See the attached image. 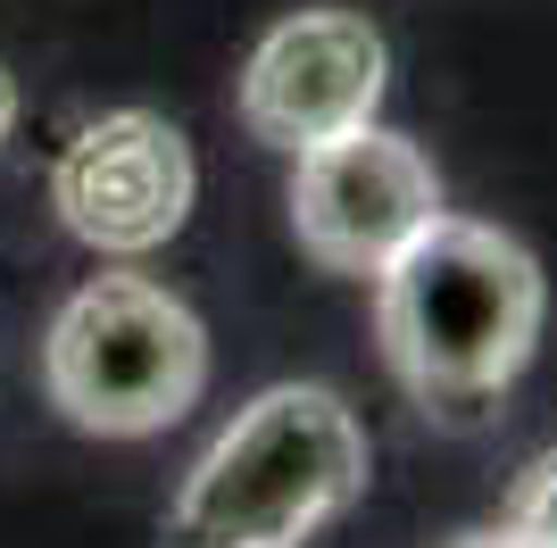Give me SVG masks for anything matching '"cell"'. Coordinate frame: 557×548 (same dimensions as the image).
Masks as SVG:
<instances>
[{
	"instance_id": "1",
	"label": "cell",
	"mask_w": 557,
	"mask_h": 548,
	"mask_svg": "<svg viewBox=\"0 0 557 548\" xmlns=\"http://www.w3.org/2000/svg\"><path fill=\"white\" fill-rule=\"evenodd\" d=\"M541 316H549V283L533 250L474 216H433L374 274L383 358L442 424H483L499 408V390L533 365Z\"/></svg>"
},
{
	"instance_id": "2",
	"label": "cell",
	"mask_w": 557,
	"mask_h": 548,
	"mask_svg": "<svg viewBox=\"0 0 557 548\" xmlns=\"http://www.w3.org/2000/svg\"><path fill=\"white\" fill-rule=\"evenodd\" d=\"M367 499V433L325 383H275L209 440L166 507V548H300Z\"/></svg>"
},
{
	"instance_id": "3",
	"label": "cell",
	"mask_w": 557,
	"mask_h": 548,
	"mask_svg": "<svg viewBox=\"0 0 557 548\" xmlns=\"http://www.w3.org/2000/svg\"><path fill=\"white\" fill-rule=\"evenodd\" d=\"M42 383L59 415L100 440L166 433L209 383V333L150 274H92L50 316Z\"/></svg>"
},
{
	"instance_id": "4",
	"label": "cell",
	"mask_w": 557,
	"mask_h": 548,
	"mask_svg": "<svg viewBox=\"0 0 557 548\" xmlns=\"http://www.w3.org/2000/svg\"><path fill=\"white\" fill-rule=\"evenodd\" d=\"M292 233L325 274H383L433 216H442V175L408 134L349 125L333 141L292 150Z\"/></svg>"
},
{
	"instance_id": "5",
	"label": "cell",
	"mask_w": 557,
	"mask_h": 548,
	"mask_svg": "<svg viewBox=\"0 0 557 548\" xmlns=\"http://www.w3.org/2000/svg\"><path fill=\"white\" fill-rule=\"evenodd\" d=\"M191 141L150 109L92 116L84 134L59 150L50 166V208L75 241H92L100 258H150L159 241H175L191 216Z\"/></svg>"
},
{
	"instance_id": "6",
	"label": "cell",
	"mask_w": 557,
	"mask_h": 548,
	"mask_svg": "<svg viewBox=\"0 0 557 548\" xmlns=\"http://www.w3.org/2000/svg\"><path fill=\"white\" fill-rule=\"evenodd\" d=\"M392 84V50L349 9H300L283 17L242 67V125L267 150H308L349 125H367Z\"/></svg>"
},
{
	"instance_id": "7",
	"label": "cell",
	"mask_w": 557,
	"mask_h": 548,
	"mask_svg": "<svg viewBox=\"0 0 557 548\" xmlns=\"http://www.w3.org/2000/svg\"><path fill=\"white\" fill-rule=\"evenodd\" d=\"M508 532L524 548H557V449H541L524 465V482H516V499H508Z\"/></svg>"
},
{
	"instance_id": "8",
	"label": "cell",
	"mask_w": 557,
	"mask_h": 548,
	"mask_svg": "<svg viewBox=\"0 0 557 548\" xmlns=\"http://www.w3.org/2000/svg\"><path fill=\"white\" fill-rule=\"evenodd\" d=\"M9 134H17V75L0 67V150H9Z\"/></svg>"
},
{
	"instance_id": "9",
	"label": "cell",
	"mask_w": 557,
	"mask_h": 548,
	"mask_svg": "<svg viewBox=\"0 0 557 548\" xmlns=\"http://www.w3.org/2000/svg\"><path fill=\"white\" fill-rule=\"evenodd\" d=\"M458 548H524V540H516V532L499 524V532H474V540H458Z\"/></svg>"
}]
</instances>
